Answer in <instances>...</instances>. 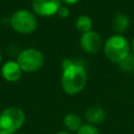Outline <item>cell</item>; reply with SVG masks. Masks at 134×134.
<instances>
[{
	"label": "cell",
	"mask_w": 134,
	"mask_h": 134,
	"mask_svg": "<svg viewBox=\"0 0 134 134\" xmlns=\"http://www.w3.org/2000/svg\"><path fill=\"white\" fill-rule=\"evenodd\" d=\"M61 66V87L63 91L68 95H75L82 92L88 80L85 64L80 59H64Z\"/></svg>",
	"instance_id": "obj_1"
},
{
	"label": "cell",
	"mask_w": 134,
	"mask_h": 134,
	"mask_svg": "<svg viewBox=\"0 0 134 134\" xmlns=\"http://www.w3.org/2000/svg\"><path fill=\"white\" fill-rule=\"evenodd\" d=\"M103 49L106 58L110 62L118 65L131 53V43L124 35L115 34L104 42Z\"/></svg>",
	"instance_id": "obj_2"
},
{
	"label": "cell",
	"mask_w": 134,
	"mask_h": 134,
	"mask_svg": "<svg viewBox=\"0 0 134 134\" xmlns=\"http://www.w3.org/2000/svg\"><path fill=\"white\" fill-rule=\"evenodd\" d=\"M25 122V113L21 108L9 107L0 113V130L16 133Z\"/></svg>",
	"instance_id": "obj_3"
},
{
	"label": "cell",
	"mask_w": 134,
	"mask_h": 134,
	"mask_svg": "<svg viewBox=\"0 0 134 134\" xmlns=\"http://www.w3.org/2000/svg\"><path fill=\"white\" fill-rule=\"evenodd\" d=\"M37 18L27 9H18L10 17V26L20 34L28 35L37 29Z\"/></svg>",
	"instance_id": "obj_4"
},
{
	"label": "cell",
	"mask_w": 134,
	"mask_h": 134,
	"mask_svg": "<svg viewBox=\"0 0 134 134\" xmlns=\"http://www.w3.org/2000/svg\"><path fill=\"white\" fill-rule=\"evenodd\" d=\"M17 63L21 67L22 71L34 72L39 70L43 66L44 55L39 49L26 48L18 54Z\"/></svg>",
	"instance_id": "obj_5"
},
{
	"label": "cell",
	"mask_w": 134,
	"mask_h": 134,
	"mask_svg": "<svg viewBox=\"0 0 134 134\" xmlns=\"http://www.w3.org/2000/svg\"><path fill=\"white\" fill-rule=\"evenodd\" d=\"M103 45H104V42L102 40V37L98 35L97 31L93 29L81 35L80 46L82 50H84L88 54L97 53L103 47Z\"/></svg>",
	"instance_id": "obj_6"
},
{
	"label": "cell",
	"mask_w": 134,
	"mask_h": 134,
	"mask_svg": "<svg viewBox=\"0 0 134 134\" xmlns=\"http://www.w3.org/2000/svg\"><path fill=\"white\" fill-rule=\"evenodd\" d=\"M62 6L61 0H32L31 7L36 15L40 17H51L58 14Z\"/></svg>",
	"instance_id": "obj_7"
},
{
	"label": "cell",
	"mask_w": 134,
	"mask_h": 134,
	"mask_svg": "<svg viewBox=\"0 0 134 134\" xmlns=\"http://www.w3.org/2000/svg\"><path fill=\"white\" fill-rule=\"evenodd\" d=\"M106 117H107V113H106L105 109L100 106H97V105L90 106L85 112L86 122L93 125V126H97V125L103 124L105 121Z\"/></svg>",
	"instance_id": "obj_8"
},
{
	"label": "cell",
	"mask_w": 134,
	"mask_h": 134,
	"mask_svg": "<svg viewBox=\"0 0 134 134\" xmlns=\"http://www.w3.org/2000/svg\"><path fill=\"white\" fill-rule=\"evenodd\" d=\"M2 76L7 82H17L22 75V69L17 62L8 61L6 62L1 69Z\"/></svg>",
	"instance_id": "obj_9"
},
{
	"label": "cell",
	"mask_w": 134,
	"mask_h": 134,
	"mask_svg": "<svg viewBox=\"0 0 134 134\" xmlns=\"http://www.w3.org/2000/svg\"><path fill=\"white\" fill-rule=\"evenodd\" d=\"M130 24V18L125 13H117L112 19V27L117 35H122L124 32H126L129 29Z\"/></svg>",
	"instance_id": "obj_10"
},
{
	"label": "cell",
	"mask_w": 134,
	"mask_h": 134,
	"mask_svg": "<svg viewBox=\"0 0 134 134\" xmlns=\"http://www.w3.org/2000/svg\"><path fill=\"white\" fill-rule=\"evenodd\" d=\"M63 125H64L66 131H68L70 133H72V132L76 133L79 131V129L84 125V122H83L82 117L77 113L70 112V113H67L64 116Z\"/></svg>",
	"instance_id": "obj_11"
},
{
	"label": "cell",
	"mask_w": 134,
	"mask_h": 134,
	"mask_svg": "<svg viewBox=\"0 0 134 134\" xmlns=\"http://www.w3.org/2000/svg\"><path fill=\"white\" fill-rule=\"evenodd\" d=\"M74 25L77 31H80L81 34H85V32L92 30L93 21L88 15H80L76 18Z\"/></svg>",
	"instance_id": "obj_12"
},
{
	"label": "cell",
	"mask_w": 134,
	"mask_h": 134,
	"mask_svg": "<svg viewBox=\"0 0 134 134\" xmlns=\"http://www.w3.org/2000/svg\"><path fill=\"white\" fill-rule=\"evenodd\" d=\"M118 68L121 71H125V72H132V71H134V54L130 53L126 59H124L118 64Z\"/></svg>",
	"instance_id": "obj_13"
},
{
	"label": "cell",
	"mask_w": 134,
	"mask_h": 134,
	"mask_svg": "<svg viewBox=\"0 0 134 134\" xmlns=\"http://www.w3.org/2000/svg\"><path fill=\"white\" fill-rule=\"evenodd\" d=\"M75 134H100V133H99V131H98L96 126H93V125L85 122L79 129V131Z\"/></svg>",
	"instance_id": "obj_14"
},
{
	"label": "cell",
	"mask_w": 134,
	"mask_h": 134,
	"mask_svg": "<svg viewBox=\"0 0 134 134\" xmlns=\"http://www.w3.org/2000/svg\"><path fill=\"white\" fill-rule=\"evenodd\" d=\"M69 14H70V12H69V8L66 6V5H62L60 8H59V10H58V16L60 17V18H67L68 16H69Z\"/></svg>",
	"instance_id": "obj_15"
},
{
	"label": "cell",
	"mask_w": 134,
	"mask_h": 134,
	"mask_svg": "<svg viewBox=\"0 0 134 134\" xmlns=\"http://www.w3.org/2000/svg\"><path fill=\"white\" fill-rule=\"evenodd\" d=\"M64 4H67V5H72V4H75L77 2H80L81 0H61Z\"/></svg>",
	"instance_id": "obj_16"
},
{
	"label": "cell",
	"mask_w": 134,
	"mask_h": 134,
	"mask_svg": "<svg viewBox=\"0 0 134 134\" xmlns=\"http://www.w3.org/2000/svg\"><path fill=\"white\" fill-rule=\"evenodd\" d=\"M55 134H72V133H70V132H68V131H59V132H57Z\"/></svg>",
	"instance_id": "obj_17"
},
{
	"label": "cell",
	"mask_w": 134,
	"mask_h": 134,
	"mask_svg": "<svg viewBox=\"0 0 134 134\" xmlns=\"http://www.w3.org/2000/svg\"><path fill=\"white\" fill-rule=\"evenodd\" d=\"M0 134H15V133H12V132H8L5 130H0Z\"/></svg>",
	"instance_id": "obj_18"
},
{
	"label": "cell",
	"mask_w": 134,
	"mask_h": 134,
	"mask_svg": "<svg viewBox=\"0 0 134 134\" xmlns=\"http://www.w3.org/2000/svg\"><path fill=\"white\" fill-rule=\"evenodd\" d=\"M131 49H132L133 54H134V37H133V39H132V41H131Z\"/></svg>",
	"instance_id": "obj_19"
},
{
	"label": "cell",
	"mask_w": 134,
	"mask_h": 134,
	"mask_svg": "<svg viewBox=\"0 0 134 134\" xmlns=\"http://www.w3.org/2000/svg\"><path fill=\"white\" fill-rule=\"evenodd\" d=\"M0 64H1V52H0Z\"/></svg>",
	"instance_id": "obj_20"
}]
</instances>
